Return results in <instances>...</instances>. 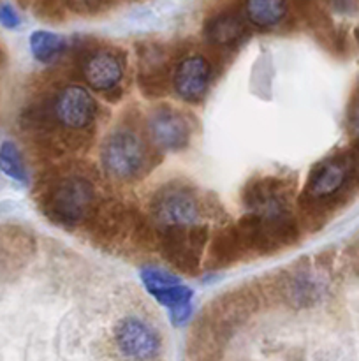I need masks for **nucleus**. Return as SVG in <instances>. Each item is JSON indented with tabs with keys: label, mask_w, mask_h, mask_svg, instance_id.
Masks as SVG:
<instances>
[{
	"label": "nucleus",
	"mask_w": 359,
	"mask_h": 361,
	"mask_svg": "<svg viewBox=\"0 0 359 361\" xmlns=\"http://www.w3.org/2000/svg\"><path fill=\"white\" fill-rule=\"evenodd\" d=\"M245 13L253 27L273 28L287 16V2L285 0H246Z\"/></svg>",
	"instance_id": "obj_14"
},
{
	"label": "nucleus",
	"mask_w": 359,
	"mask_h": 361,
	"mask_svg": "<svg viewBox=\"0 0 359 361\" xmlns=\"http://www.w3.org/2000/svg\"><path fill=\"white\" fill-rule=\"evenodd\" d=\"M211 80L210 62L203 55H189L180 60L172 73V87L185 102H199L206 95Z\"/></svg>",
	"instance_id": "obj_9"
},
{
	"label": "nucleus",
	"mask_w": 359,
	"mask_h": 361,
	"mask_svg": "<svg viewBox=\"0 0 359 361\" xmlns=\"http://www.w3.org/2000/svg\"><path fill=\"white\" fill-rule=\"evenodd\" d=\"M102 166L116 180H132L139 176L146 162L143 140L132 130H115L104 140L101 150Z\"/></svg>",
	"instance_id": "obj_3"
},
{
	"label": "nucleus",
	"mask_w": 359,
	"mask_h": 361,
	"mask_svg": "<svg viewBox=\"0 0 359 361\" xmlns=\"http://www.w3.org/2000/svg\"><path fill=\"white\" fill-rule=\"evenodd\" d=\"M30 53L39 63H51L60 59L67 48L65 37L49 30H35L28 39Z\"/></svg>",
	"instance_id": "obj_15"
},
{
	"label": "nucleus",
	"mask_w": 359,
	"mask_h": 361,
	"mask_svg": "<svg viewBox=\"0 0 359 361\" xmlns=\"http://www.w3.org/2000/svg\"><path fill=\"white\" fill-rule=\"evenodd\" d=\"M69 2H70V6L76 7V9L90 11V9H95L101 0H69Z\"/></svg>",
	"instance_id": "obj_23"
},
{
	"label": "nucleus",
	"mask_w": 359,
	"mask_h": 361,
	"mask_svg": "<svg viewBox=\"0 0 359 361\" xmlns=\"http://www.w3.org/2000/svg\"><path fill=\"white\" fill-rule=\"evenodd\" d=\"M151 296H153V298L157 300L160 305H164L165 309L175 310V309H180V307L190 305L194 293L189 286H185L180 282V284L169 286V288H164V289H158V291L151 293Z\"/></svg>",
	"instance_id": "obj_18"
},
{
	"label": "nucleus",
	"mask_w": 359,
	"mask_h": 361,
	"mask_svg": "<svg viewBox=\"0 0 359 361\" xmlns=\"http://www.w3.org/2000/svg\"><path fill=\"white\" fill-rule=\"evenodd\" d=\"M352 178V162L348 154L331 155L312 169L306 185V196L313 201L336 196Z\"/></svg>",
	"instance_id": "obj_8"
},
{
	"label": "nucleus",
	"mask_w": 359,
	"mask_h": 361,
	"mask_svg": "<svg viewBox=\"0 0 359 361\" xmlns=\"http://www.w3.org/2000/svg\"><path fill=\"white\" fill-rule=\"evenodd\" d=\"M20 23L21 20L16 9L13 6H9V4H0V25L6 28H18Z\"/></svg>",
	"instance_id": "obj_20"
},
{
	"label": "nucleus",
	"mask_w": 359,
	"mask_h": 361,
	"mask_svg": "<svg viewBox=\"0 0 359 361\" xmlns=\"http://www.w3.org/2000/svg\"><path fill=\"white\" fill-rule=\"evenodd\" d=\"M347 123H348V130L352 133V136H355L359 140V97H355L354 101H352L351 108H348Z\"/></svg>",
	"instance_id": "obj_21"
},
{
	"label": "nucleus",
	"mask_w": 359,
	"mask_h": 361,
	"mask_svg": "<svg viewBox=\"0 0 359 361\" xmlns=\"http://www.w3.org/2000/svg\"><path fill=\"white\" fill-rule=\"evenodd\" d=\"M291 183L277 178H263L248 182L243 192V203L248 214L260 219L289 217Z\"/></svg>",
	"instance_id": "obj_5"
},
{
	"label": "nucleus",
	"mask_w": 359,
	"mask_h": 361,
	"mask_svg": "<svg viewBox=\"0 0 359 361\" xmlns=\"http://www.w3.org/2000/svg\"><path fill=\"white\" fill-rule=\"evenodd\" d=\"M115 342L122 356L130 361H150L160 351L157 331L137 317L120 321L115 330Z\"/></svg>",
	"instance_id": "obj_7"
},
{
	"label": "nucleus",
	"mask_w": 359,
	"mask_h": 361,
	"mask_svg": "<svg viewBox=\"0 0 359 361\" xmlns=\"http://www.w3.org/2000/svg\"><path fill=\"white\" fill-rule=\"evenodd\" d=\"M243 247L239 243L238 236H236L234 228L227 229V231L220 233L217 238L213 240L210 247V264L211 267H227L232 261L238 259L241 254Z\"/></svg>",
	"instance_id": "obj_16"
},
{
	"label": "nucleus",
	"mask_w": 359,
	"mask_h": 361,
	"mask_svg": "<svg viewBox=\"0 0 359 361\" xmlns=\"http://www.w3.org/2000/svg\"><path fill=\"white\" fill-rule=\"evenodd\" d=\"M150 210L151 219L162 231L185 229L197 226L201 221L203 203L192 187L182 182H171L153 194Z\"/></svg>",
	"instance_id": "obj_1"
},
{
	"label": "nucleus",
	"mask_w": 359,
	"mask_h": 361,
	"mask_svg": "<svg viewBox=\"0 0 359 361\" xmlns=\"http://www.w3.org/2000/svg\"><path fill=\"white\" fill-rule=\"evenodd\" d=\"M0 171L7 178L14 180L18 183L28 182V171L27 164L23 161V154L18 148V145L11 140L0 143Z\"/></svg>",
	"instance_id": "obj_17"
},
{
	"label": "nucleus",
	"mask_w": 359,
	"mask_h": 361,
	"mask_svg": "<svg viewBox=\"0 0 359 361\" xmlns=\"http://www.w3.org/2000/svg\"><path fill=\"white\" fill-rule=\"evenodd\" d=\"M245 23L241 18L234 13H220L210 18L204 27V35L208 42L220 48L234 46L245 37Z\"/></svg>",
	"instance_id": "obj_13"
},
{
	"label": "nucleus",
	"mask_w": 359,
	"mask_h": 361,
	"mask_svg": "<svg viewBox=\"0 0 359 361\" xmlns=\"http://www.w3.org/2000/svg\"><path fill=\"white\" fill-rule=\"evenodd\" d=\"M132 224L129 212L116 201H106L94 212V236L104 242L118 238Z\"/></svg>",
	"instance_id": "obj_12"
},
{
	"label": "nucleus",
	"mask_w": 359,
	"mask_h": 361,
	"mask_svg": "<svg viewBox=\"0 0 359 361\" xmlns=\"http://www.w3.org/2000/svg\"><path fill=\"white\" fill-rule=\"evenodd\" d=\"M53 116L69 130H83L97 115V102L90 92L81 85H67L55 95L51 108Z\"/></svg>",
	"instance_id": "obj_6"
},
{
	"label": "nucleus",
	"mask_w": 359,
	"mask_h": 361,
	"mask_svg": "<svg viewBox=\"0 0 359 361\" xmlns=\"http://www.w3.org/2000/svg\"><path fill=\"white\" fill-rule=\"evenodd\" d=\"M84 83L97 92H111L123 76V60L111 49H95L81 62Z\"/></svg>",
	"instance_id": "obj_11"
},
{
	"label": "nucleus",
	"mask_w": 359,
	"mask_h": 361,
	"mask_svg": "<svg viewBox=\"0 0 359 361\" xmlns=\"http://www.w3.org/2000/svg\"><path fill=\"white\" fill-rule=\"evenodd\" d=\"M148 130L158 148L168 152L182 150L190 141V126L176 109L162 106L150 115Z\"/></svg>",
	"instance_id": "obj_10"
},
{
	"label": "nucleus",
	"mask_w": 359,
	"mask_h": 361,
	"mask_svg": "<svg viewBox=\"0 0 359 361\" xmlns=\"http://www.w3.org/2000/svg\"><path fill=\"white\" fill-rule=\"evenodd\" d=\"M95 189L83 176H67L53 185L44 201V212L53 222L76 226L90 215Z\"/></svg>",
	"instance_id": "obj_2"
},
{
	"label": "nucleus",
	"mask_w": 359,
	"mask_h": 361,
	"mask_svg": "<svg viewBox=\"0 0 359 361\" xmlns=\"http://www.w3.org/2000/svg\"><path fill=\"white\" fill-rule=\"evenodd\" d=\"M169 317H171V323L175 324V326H182V324H185L187 321L192 317V303L185 307H180V309L169 310Z\"/></svg>",
	"instance_id": "obj_22"
},
{
	"label": "nucleus",
	"mask_w": 359,
	"mask_h": 361,
	"mask_svg": "<svg viewBox=\"0 0 359 361\" xmlns=\"http://www.w3.org/2000/svg\"><path fill=\"white\" fill-rule=\"evenodd\" d=\"M208 243V229L204 226L165 229L162 236L164 257L183 274H196L201 264V254Z\"/></svg>",
	"instance_id": "obj_4"
},
{
	"label": "nucleus",
	"mask_w": 359,
	"mask_h": 361,
	"mask_svg": "<svg viewBox=\"0 0 359 361\" xmlns=\"http://www.w3.org/2000/svg\"><path fill=\"white\" fill-rule=\"evenodd\" d=\"M139 277H141V282H143L144 289H146L150 295L151 293L158 291V289L169 288V286H175L182 282L175 274L157 267H144L143 270L139 271Z\"/></svg>",
	"instance_id": "obj_19"
}]
</instances>
